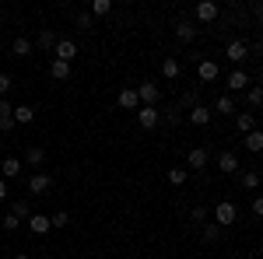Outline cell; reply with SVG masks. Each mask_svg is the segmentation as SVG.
<instances>
[{"mask_svg": "<svg viewBox=\"0 0 263 259\" xmlns=\"http://www.w3.org/2000/svg\"><path fill=\"white\" fill-rule=\"evenodd\" d=\"M197 77H200L203 84H211V81L221 77V67H218L214 60H200V63H197Z\"/></svg>", "mask_w": 263, "mask_h": 259, "instance_id": "5", "label": "cell"}, {"mask_svg": "<svg viewBox=\"0 0 263 259\" xmlns=\"http://www.w3.org/2000/svg\"><path fill=\"white\" fill-rule=\"evenodd\" d=\"M203 238L218 242V238H221V224H207V228H203Z\"/></svg>", "mask_w": 263, "mask_h": 259, "instance_id": "32", "label": "cell"}, {"mask_svg": "<svg viewBox=\"0 0 263 259\" xmlns=\"http://www.w3.org/2000/svg\"><path fill=\"white\" fill-rule=\"evenodd\" d=\"M25 224H28V231H32V235H46V231H49V228H53V224H49V217H46V214H32V217L25 221Z\"/></svg>", "mask_w": 263, "mask_h": 259, "instance_id": "10", "label": "cell"}, {"mask_svg": "<svg viewBox=\"0 0 263 259\" xmlns=\"http://www.w3.org/2000/svg\"><path fill=\"white\" fill-rule=\"evenodd\" d=\"M158 95H162L158 81H144L141 88H137V98H141V105H155V102H158Z\"/></svg>", "mask_w": 263, "mask_h": 259, "instance_id": "4", "label": "cell"}, {"mask_svg": "<svg viewBox=\"0 0 263 259\" xmlns=\"http://www.w3.org/2000/svg\"><path fill=\"white\" fill-rule=\"evenodd\" d=\"M211 116H214V109H207V105H200V102L186 112V119L193 123V126H207V123H211Z\"/></svg>", "mask_w": 263, "mask_h": 259, "instance_id": "7", "label": "cell"}, {"mask_svg": "<svg viewBox=\"0 0 263 259\" xmlns=\"http://www.w3.org/2000/svg\"><path fill=\"white\" fill-rule=\"evenodd\" d=\"M218 168H221L224 175H232V172H239V158H235L232 151H221V154H218Z\"/></svg>", "mask_w": 263, "mask_h": 259, "instance_id": "13", "label": "cell"}, {"mask_svg": "<svg viewBox=\"0 0 263 259\" xmlns=\"http://www.w3.org/2000/svg\"><path fill=\"white\" fill-rule=\"evenodd\" d=\"M42 161H46V151H42V147H28V151H25V165H32V168H39Z\"/></svg>", "mask_w": 263, "mask_h": 259, "instance_id": "22", "label": "cell"}, {"mask_svg": "<svg viewBox=\"0 0 263 259\" xmlns=\"http://www.w3.org/2000/svg\"><path fill=\"white\" fill-rule=\"evenodd\" d=\"M11 214H14L18 221H28V217H32V210H28V200H18V203L11 207Z\"/></svg>", "mask_w": 263, "mask_h": 259, "instance_id": "25", "label": "cell"}, {"mask_svg": "<svg viewBox=\"0 0 263 259\" xmlns=\"http://www.w3.org/2000/svg\"><path fill=\"white\" fill-rule=\"evenodd\" d=\"M224 56H228L232 63H242L246 56H249V42H242V39L228 42V46H224Z\"/></svg>", "mask_w": 263, "mask_h": 259, "instance_id": "6", "label": "cell"}, {"mask_svg": "<svg viewBox=\"0 0 263 259\" xmlns=\"http://www.w3.org/2000/svg\"><path fill=\"white\" fill-rule=\"evenodd\" d=\"M14 259H32V256H28V252H18V256H14Z\"/></svg>", "mask_w": 263, "mask_h": 259, "instance_id": "41", "label": "cell"}, {"mask_svg": "<svg viewBox=\"0 0 263 259\" xmlns=\"http://www.w3.org/2000/svg\"><path fill=\"white\" fill-rule=\"evenodd\" d=\"M78 28H91V14H78Z\"/></svg>", "mask_w": 263, "mask_h": 259, "instance_id": "38", "label": "cell"}, {"mask_svg": "<svg viewBox=\"0 0 263 259\" xmlns=\"http://www.w3.org/2000/svg\"><path fill=\"white\" fill-rule=\"evenodd\" d=\"M176 35H179L182 42H193L197 39V25H193V21H176Z\"/></svg>", "mask_w": 263, "mask_h": 259, "instance_id": "17", "label": "cell"}, {"mask_svg": "<svg viewBox=\"0 0 263 259\" xmlns=\"http://www.w3.org/2000/svg\"><path fill=\"white\" fill-rule=\"evenodd\" d=\"M253 214L263 217V196H253Z\"/></svg>", "mask_w": 263, "mask_h": 259, "instance_id": "37", "label": "cell"}, {"mask_svg": "<svg viewBox=\"0 0 263 259\" xmlns=\"http://www.w3.org/2000/svg\"><path fill=\"white\" fill-rule=\"evenodd\" d=\"M162 74H165V77H168V81H176V77H179V74H182V63L176 60V56H168V60L162 63Z\"/></svg>", "mask_w": 263, "mask_h": 259, "instance_id": "20", "label": "cell"}, {"mask_svg": "<svg viewBox=\"0 0 263 259\" xmlns=\"http://www.w3.org/2000/svg\"><path fill=\"white\" fill-rule=\"evenodd\" d=\"M7 116H14V105L7 98H0V119H7Z\"/></svg>", "mask_w": 263, "mask_h": 259, "instance_id": "35", "label": "cell"}, {"mask_svg": "<svg viewBox=\"0 0 263 259\" xmlns=\"http://www.w3.org/2000/svg\"><path fill=\"white\" fill-rule=\"evenodd\" d=\"M242 186L246 189H256L260 186V172H242Z\"/></svg>", "mask_w": 263, "mask_h": 259, "instance_id": "31", "label": "cell"}, {"mask_svg": "<svg viewBox=\"0 0 263 259\" xmlns=\"http://www.w3.org/2000/svg\"><path fill=\"white\" fill-rule=\"evenodd\" d=\"M200 221H207V207H193V224H200Z\"/></svg>", "mask_w": 263, "mask_h": 259, "instance_id": "36", "label": "cell"}, {"mask_svg": "<svg viewBox=\"0 0 263 259\" xmlns=\"http://www.w3.org/2000/svg\"><path fill=\"white\" fill-rule=\"evenodd\" d=\"M49 74H53V81H67V77H70V63L53 60V63H49Z\"/></svg>", "mask_w": 263, "mask_h": 259, "instance_id": "21", "label": "cell"}, {"mask_svg": "<svg viewBox=\"0 0 263 259\" xmlns=\"http://www.w3.org/2000/svg\"><path fill=\"white\" fill-rule=\"evenodd\" d=\"M242 147L249 151V154H260V151H263V130H253V133H246V137H242Z\"/></svg>", "mask_w": 263, "mask_h": 259, "instance_id": "11", "label": "cell"}, {"mask_svg": "<svg viewBox=\"0 0 263 259\" xmlns=\"http://www.w3.org/2000/svg\"><path fill=\"white\" fill-rule=\"evenodd\" d=\"M11 53H14V56H28V53H32V42H28V39H14Z\"/></svg>", "mask_w": 263, "mask_h": 259, "instance_id": "26", "label": "cell"}, {"mask_svg": "<svg viewBox=\"0 0 263 259\" xmlns=\"http://www.w3.org/2000/svg\"><path fill=\"white\" fill-rule=\"evenodd\" d=\"M49 186H53V179H49L46 172H35V175L28 179V193H32V196H39V193H46Z\"/></svg>", "mask_w": 263, "mask_h": 259, "instance_id": "8", "label": "cell"}, {"mask_svg": "<svg viewBox=\"0 0 263 259\" xmlns=\"http://www.w3.org/2000/svg\"><path fill=\"white\" fill-rule=\"evenodd\" d=\"M224 84H228V88H232V91H242L246 84H249V74H246V70H232V74H228V81H224Z\"/></svg>", "mask_w": 263, "mask_h": 259, "instance_id": "18", "label": "cell"}, {"mask_svg": "<svg viewBox=\"0 0 263 259\" xmlns=\"http://www.w3.org/2000/svg\"><path fill=\"white\" fill-rule=\"evenodd\" d=\"M11 84H14V81H11V74H4V70H0V98H7Z\"/></svg>", "mask_w": 263, "mask_h": 259, "instance_id": "34", "label": "cell"}, {"mask_svg": "<svg viewBox=\"0 0 263 259\" xmlns=\"http://www.w3.org/2000/svg\"><path fill=\"white\" fill-rule=\"evenodd\" d=\"M120 109H141V98H137V88H123L120 91Z\"/></svg>", "mask_w": 263, "mask_h": 259, "instance_id": "12", "label": "cell"}, {"mask_svg": "<svg viewBox=\"0 0 263 259\" xmlns=\"http://www.w3.org/2000/svg\"><path fill=\"white\" fill-rule=\"evenodd\" d=\"M74 56H78V42H74V39H57L53 60H60V63H74Z\"/></svg>", "mask_w": 263, "mask_h": 259, "instance_id": "2", "label": "cell"}, {"mask_svg": "<svg viewBox=\"0 0 263 259\" xmlns=\"http://www.w3.org/2000/svg\"><path fill=\"white\" fill-rule=\"evenodd\" d=\"M35 119V109L32 105H14V126H28Z\"/></svg>", "mask_w": 263, "mask_h": 259, "instance_id": "15", "label": "cell"}, {"mask_svg": "<svg viewBox=\"0 0 263 259\" xmlns=\"http://www.w3.org/2000/svg\"><path fill=\"white\" fill-rule=\"evenodd\" d=\"M186 165H190V168H203V165H207V151H203V147H193V151L186 154Z\"/></svg>", "mask_w": 263, "mask_h": 259, "instance_id": "19", "label": "cell"}, {"mask_svg": "<svg viewBox=\"0 0 263 259\" xmlns=\"http://www.w3.org/2000/svg\"><path fill=\"white\" fill-rule=\"evenodd\" d=\"M7 200V179H0V203Z\"/></svg>", "mask_w": 263, "mask_h": 259, "instance_id": "39", "label": "cell"}, {"mask_svg": "<svg viewBox=\"0 0 263 259\" xmlns=\"http://www.w3.org/2000/svg\"><path fill=\"white\" fill-rule=\"evenodd\" d=\"M253 14H256V18H263V0H260V4H253Z\"/></svg>", "mask_w": 263, "mask_h": 259, "instance_id": "40", "label": "cell"}, {"mask_svg": "<svg viewBox=\"0 0 263 259\" xmlns=\"http://www.w3.org/2000/svg\"><path fill=\"white\" fill-rule=\"evenodd\" d=\"M109 11H112V0H91V14H109Z\"/></svg>", "mask_w": 263, "mask_h": 259, "instance_id": "28", "label": "cell"}, {"mask_svg": "<svg viewBox=\"0 0 263 259\" xmlns=\"http://www.w3.org/2000/svg\"><path fill=\"white\" fill-rule=\"evenodd\" d=\"M246 98H249V109H260V105H263V88H260V84H253V88L246 91Z\"/></svg>", "mask_w": 263, "mask_h": 259, "instance_id": "23", "label": "cell"}, {"mask_svg": "<svg viewBox=\"0 0 263 259\" xmlns=\"http://www.w3.org/2000/svg\"><path fill=\"white\" fill-rule=\"evenodd\" d=\"M0 172H4V179H18L21 175V158H4L0 161Z\"/></svg>", "mask_w": 263, "mask_h": 259, "instance_id": "14", "label": "cell"}, {"mask_svg": "<svg viewBox=\"0 0 263 259\" xmlns=\"http://www.w3.org/2000/svg\"><path fill=\"white\" fill-rule=\"evenodd\" d=\"M218 14H221V11H218L214 0H200V4H197V21H214Z\"/></svg>", "mask_w": 263, "mask_h": 259, "instance_id": "9", "label": "cell"}, {"mask_svg": "<svg viewBox=\"0 0 263 259\" xmlns=\"http://www.w3.org/2000/svg\"><path fill=\"white\" fill-rule=\"evenodd\" d=\"M235 217H239L235 203H228V200H221V203L214 207V224H221V228H228V224H235Z\"/></svg>", "mask_w": 263, "mask_h": 259, "instance_id": "1", "label": "cell"}, {"mask_svg": "<svg viewBox=\"0 0 263 259\" xmlns=\"http://www.w3.org/2000/svg\"><path fill=\"white\" fill-rule=\"evenodd\" d=\"M49 224H53V228H67V224H70V214H67V210H57V214L49 217Z\"/></svg>", "mask_w": 263, "mask_h": 259, "instance_id": "30", "label": "cell"}, {"mask_svg": "<svg viewBox=\"0 0 263 259\" xmlns=\"http://www.w3.org/2000/svg\"><path fill=\"white\" fill-rule=\"evenodd\" d=\"M137 119H141V130H155L158 119H162V112H158V105H141L137 109Z\"/></svg>", "mask_w": 263, "mask_h": 259, "instance_id": "3", "label": "cell"}, {"mask_svg": "<svg viewBox=\"0 0 263 259\" xmlns=\"http://www.w3.org/2000/svg\"><path fill=\"white\" fill-rule=\"evenodd\" d=\"M186 179H190V172H186V168H168V182H172V186H182Z\"/></svg>", "mask_w": 263, "mask_h": 259, "instance_id": "27", "label": "cell"}, {"mask_svg": "<svg viewBox=\"0 0 263 259\" xmlns=\"http://www.w3.org/2000/svg\"><path fill=\"white\" fill-rule=\"evenodd\" d=\"M235 126L242 130V137L253 133V130H256V112H239V116H235Z\"/></svg>", "mask_w": 263, "mask_h": 259, "instance_id": "16", "label": "cell"}, {"mask_svg": "<svg viewBox=\"0 0 263 259\" xmlns=\"http://www.w3.org/2000/svg\"><path fill=\"white\" fill-rule=\"evenodd\" d=\"M0 224H4V231H18V228H21V221L14 217V214H4V221H0Z\"/></svg>", "mask_w": 263, "mask_h": 259, "instance_id": "33", "label": "cell"}, {"mask_svg": "<svg viewBox=\"0 0 263 259\" xmlns=\"http://www.w3.org/2000/svg\"><path fill=\"white\" fill-rule=\"evenodd\" d=\"M39 46H42V49H57V35H53L49 28H42V35H39Z\"/></svg>", "mask_w": 263, "mask_h": 259, "instance_id": "29", "label": "cell"}, {"mask_svg": "<svg viewBox=\"0 0 263 259\" xmlns=\"http://www.w3.org/2000/svg\"><path fill=\"white\" fill-rule=\"evenodd\" d=\"M214 112H221V116H232V112H235V102L228 98V95H221V98L214 102Z\"/></svg>", "mask_w": 263, "mask_h": 259, "instance_id": "24", "label": "cell"}]
</instances>
